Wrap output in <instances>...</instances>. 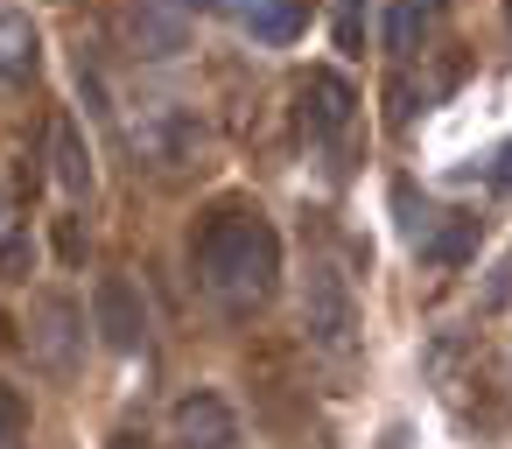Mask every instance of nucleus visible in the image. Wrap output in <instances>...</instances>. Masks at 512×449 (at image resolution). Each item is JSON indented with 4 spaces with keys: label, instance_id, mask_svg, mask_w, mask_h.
I'll list each match as a JSON object with an SVG mask.
<instances>
[{
    "label": "nucleus",
    "instance_id": "nucleus-2",
    "mask_svg": "<svg viewBox=\"0 0 512 449\" xmlns=\"http://www.w3.org/2000/svg\"><path fill=\"white\" fill-rule=\"evenodd\" d=\"M29 358L50 379H71L85 365V309H78L71 288H43L29 302Z\"/></svg>",
    "mask_w": 512,
    "mask_h": 449
},
{
    "label": "nucleus",
    "instance_id": "nucleus-7",
    "mask_svg": "<svg viewBox=\"0 0 512 449\" xmlns=\"http://www.w3.org/2000/svg\"><path fill=\"white\" fill-rule=\"evenodd\" d=\"M351 113H358L351 78L330 71V64H316V71L302 78V134H309V141H337V134L351 127Z\"/></svg>",
    "mask_w": 512,
    "mask_h": 449
},
{
    "label": "nucleus",
    "instance_id": "nucleus-20",
    "mask_svg": "<svg viewBox=\"0 0 512 449\" xmlns=\"http://www.w3.org/2000/svg\"><path fill=\"white\" fill-rule=\"evenodd\" d=\"M0 232H8V190H0Z\"/></svg>",
    "mask_w": 512,
    "mask_h": 449
},
{
    "label": "nucleus",
    "instance_id": "nucleus-14",
    "mask_svg": "<svg viewBox=\"0 0 512 449\" xmlns=\"http://www.w3.org/2000/svg\"><path fill=\"white\" fill-rule=\"evenodd\" d=\"M470 239H477V218H456L449 232H435V239H428V260H435V267H456V260L470 253Z\"/></svg>",
    "mask_w": 512,
    "mask_h": 449
},
{
    "label": "nucleus",
    "instance_id": "nucleus-1",
    "mask_svg": "<svg viewBox=\"0 0 512 449\" xmlns=\"http://www.w3.org/2000/svg\"><path fill=\"white\" fill-rule=\"evenodd\" d=\"M190 260H197L204 295H211L232 323L260 316V309L274 302V288H281V239H274V225H267L260 211H246V204H218V211L197 225Z\"/></svg>",
    "mask_w": 512,
    "mask_h": 449
},
{
    "label": "nucleus",
    "instance_id": "nucleus-17",
    "mask_svg": "<svg viewBox=\"0 0 512 449\" xmlns=\"http://www.w3.org/2000/svg\"><path fill=\"white\" fill-rule=\"evenodd\" d=\"M491 183H498V190H512V148L498 155V169H491Z\"/></svg>",
    "mask_w": 512,
    "mask_h": 449
},
{
    "label": "nucleus",
    "instance_id": "nucleus-5",
    "mask_svg": "<svg viewBox=\"0 0 512 449\" xmlns=\"http://www.w3.org/2000/svg\"><path fill=\"white\" fill-rule=\"evenodd\" d=\"M92 330L113 344V351H141L148 344V302L127 274H99L92 288Z\"/></svg>",
    "mask_w": 512,
    "mask_h": 449
},
{
    "label": "nucleus",
    "instance_id": "nucleus-19",
    "mask_svg": "<svg viewBox=\"0 0 512 449\" xmlns=\"http://www.w3.org/2000/svg\"><path fill=\"white\" fill-rule=\"evenodd\" d=\"M134 442H141V435H113V442H106V449H134Z\"/></svg>",
    "mask_w": 512,
    "mask_h": 449
},
{
    "label": "nucleus",
    "instance_id": "nucleus-10",
    "mask_svg": "<svg viewBox=\"0 0 512 449\" xmlns=\"http://www.w3.org/2000/svg\"><path fill=\"white\" fill-rule=\"evenodd\" d=\"M43 43H36V22L29 15H0V85H22L36 71Z\"/></svg>",
    "mask_w": 512,
    "mask_h": 449
},
{
    "label": "nucleus",
    "instance_id": "nucleus-13",
    "mask_svg": "<svg viewBox=\"0 0 512 449\" xmlns=\"http://www.w3.org/2000/svg\"><path fill=\"white\" fill-rule=\"evenodd\" d=\"M414 36H421V0H393V15H386V50L407 57Z\"/></svg>",
    "mask_w": 512,
    "mask_h": 449
},
{
    "label": "nucleus",
    "instance_id": "nucleus-8",
    "mask_svg": "<svg viewBox=\"0 0 512 449\" xmlns=\"http://www.w3.org/2000/svg\"><path fill=\"white\" fill-rule=\"evenodd\" d=\"M50 176H57V190H64V197H78V204L92 197V183H99V176H92V148H85L78 120H57V127H50Z\"/></svg>",
    "mask_w": 512,
    "mask_h": 449
},
{
    "label": "nucleus",
    "instance_id": "nucleus-11",
    "mask_svg": "<svg viewBox=\"0 0 512 449\" xmlns=\"http://www.w3.org/2000/svg\"><path fill=\"white\" fill-rule=\"evenodd\" d=\"M246 29H253V43H295L302 29H309V8H302V0H267V8L260 15H246Z\"/></svg>",
    "mask_w": 512,
    "mask_h": 449
},
{
    "label": "nucleus",
    "instance_id": "nucleus-6",
    "mask_svg": "<svg viewBox=\"0 0 512 449\" xmlns=\"http://www.w3.org/2000/svg\"><path fill=\"white\" fill-rule=\"evenodd\" d=\"M134 148H141V162H155V169H183L197 148H204V127L183 113V106H148L141 120H134Z\"/></svg>",
    "mask_w": 512,
    "mask_h": 449
},
{
    "label": "nucleus",
    "instance_id": "nucleus-15",
    "mask_svg": "<svg viewBox=\"0 0 512 449\" xmlns=\"http://www.w3.org/2000/svg\"><path fill=\"white\" fill-rule=\"evenodd\" d=\"M22 428H29V400H22V386H15V379H0V449H8Z\"/></svg>",
    "mask_w": 512,
    "mask_h": 449
},
{
    "label": "nucleus",
    "instance_id": "nucleus-21",
    "mask_svg": "<svg viewBox=\"0 0 512 449\" xmlns=\"http://www.w3.org/2000/svg\"><path fill=\"white\" fill-rule=\"evenodd\" d=\"M505 15H512V0H505Z\"/></svg>",
    "mask_w": 512,
    "mask_h": 449
},
{
    "label": "nucleus",
    "instance_id": "nucleus-3",
    "mask_svg": "<svg viewBox=\"0 0 512 449\" xmlns=\"http://www.w3.org/2000/svg\"><path fill=\"white\" fill-rule=\"evenodd\" d=\"M302 330H309V344H316V351H351V337H358L351 281H344L330 260H316V267H309V281H302Z\"/></svg>",
    "mask_w": 512,
    "mask_h": 449
},
{
    "label": "nucleus",
    "instance_id": "nucleus-18",
    "mask_svg": "<svg viewBox=\"0 0 512 449\" xmlns=\"http://www.w3.org/2000/svg\"><path fill=\"white\" fill-rule=\"evenodd\" d=\"M232 8H239V15H260V8H267V0H232Z\"/></svg>",
    "mask_w": 512,
    "mask_h": 449
},
{
    "label": "nucleus",
    "instance_id": "nucleus-4",
    "mask_svg": "<svg viewBox=\"0 0 512 449\" xmlns=\"http://www.w3.org/2000/svg\"><path fill=\"white\" fill-rule=\"evenodd\" d=\"M169 435H176V449H239V442H246L232 400L211 393V386H190V393L169 407Z\"/></svg>",
    "mask_w": 512,
    "mask_h": 449
},
{
    "label": "nucleus",
    "instance_id": "nucleus-16",
    "mask_svg": "<svg viewBox=\"0 0 512 449\" xmlns=\"http://www.w3.org/2000/svg\"><path fill=\"white\" fill-rule=\"evenodd\" d=\"M57 253H64L71 267H85V253H92V239H85V225H78V218H57Z\"/></svg>",
    "mask_w": 512,
    "mask_h": 449
},
{
    "label": "nucleus",
    "instance_id": "nucleus-12",
    "mask_svg": "<svg viewBox=\"0 0 512 449\" xmlns=\"http://www.w3.org/2000/svg\"><path fill=\"white\" fill-rule=\"evenodd\" d=\"M36 274V239L29 232H0V281H29Z\"/></svg>",
    "mask_w": 512,
    "mask_h": 449
},
{
    "label": "nucleus",
    "instance_id": "nucleus-9",
    "mask_svg": "<svg viewBox=\"0 0 512 449\" xmlns=\"http://www.w3.org/2000/svg\"><path fill=\"white\" fill-rule=\"evenodd\" d=\"M190 43V29H183V15L169 8V0H141L134 8V50L141 57H176Z\"/></svg>",
    "mask_w": 512,
    "mask_h": 449
}]
</instances>
